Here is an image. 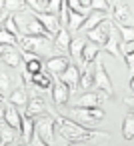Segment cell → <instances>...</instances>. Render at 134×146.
Here are the masks:
<instances>
[{"instance_id":"f546056e","label":"cell","mask_w":134,"mask_h":146,"mask_svg":"<svg viewBox=\"0 0 134 146\" xmlns=\"http://www.w3.org/2000/svg\"><path fill=\"white\" fill-rule=\"evenodd\" d=\"M2 6L8 14H14V12H22L26 8V2L24 0H2Z\"/></svg>"},{"instance_id":"7a4b0ae2","label":"cell","mask_w":134,"mask_h":146,"mask_svg":"<svg viewBox=\"0 0 134 146\" xmlns=\"http://www.w3.org/2000/svg\"><path fill=\"white\" fill-rule=\"evenodd\" d=\"M18 46H20L22 52H28V54H32L36 58H40L42 54H48L52 50L48 38H42V36H26V34H20L18 36Z\"/></svg>"},{"instance_id":"1f68e13d","label":"cell","mask_w":134,"mask_h":146,"mask_svg":"<svg viewBox=\"0 0 134 146\" xmlns=\"http://www.w3.org/2000/svg\"><path fill=\"white\" fill-rule=\"evenodd\" d=\"M10 82H12V78H10V74H8L6 70H0V92H2V96H6V94H10V90H12V86H10Z\"/></svg>"},{"instance_id":"7dc6e473","label":"cell","mask_w":134,"mask_h":146,"mask_svg":"<svg viewBox=\"0 0 134 146\" xmlns=\"http://www.w3.org/2000/svg\"><path fill=\"white\" fill-rule=\"evenodd\" d=\"M70 146H82V144H76V142H70Z\"/></svg>"},{"instance_id":"7402d4cb","label":"cell","mask_w":134,"mask_h":146,"mask_svg":"<svg viewBox=\"0 0 134 146\" xmlns=\"http://www.w3.org/2000/svg\"><path fill=\"white\" fill-rule=\"evenodd\" d=\"M98 52H100V46H96V44L88 42V44L84 46V50H82V56H80L82 64H84V66H90V64L98 58Z\"/></svg>"},{"instance_id":"ffe728a7","label":"cell","mask_w":134,"mask_h":146,"mask_svg":"<svg viewBox=\"0 0 134 146\" xmlns=\"http://www.w3.org/2000/svg\"><path fill=\"white\" fill-rule=\"evenodd\" d=\"M104 46H106V52H108V54H112L114 58H122V54L118 52V48H120V38H118V34H116V28H114V24H112V28H110L108 42H106Z\"/></svg>"},{"instance_id":"e575fe53","label":"cell","mask_w":134,"mask_h":146,"mask_svg":"<svg viewBox=\"0 0 134 146\" xmlns=\"http://www.w3.org/2000/svg\"><path fill=\"white\" fill-rule=\"evenodd\" d=\"M26 2V6H30L32 10H34V14H42V12H46V8L40 4V0H24Z\"/></svg>"},{"instance_id":"74e56055","label":"cell","mask_w":134,"mask_h":146,"mask_svg":"<svg viewBox=\"0 0 134 146\" xmlns=\"http://www.w3.org/2000/svg\"><path fill=\"white\" fill-rule=\"evenodd\" d=\"M28 146H48V144H46L40 136H36V134H34V136H32V140L28 142Z\"/></svg>"},{"instance_id":"d4e9b609","label":"cell","mask_w":134,"mask_h":146,"mask_svg":"<svg viewBox=\"0 0 134 146\" xmlns=\"http://www.w3.org/2000/svg\"><path fill=\"white\" fill-rule=\"evenodd\" d=\"M20 134H22V140L28 144L34 136V118L22 114V128H20Z\"/></svg>"},{"instance_id":"d6a6232c","label":"cell","mask_w":134,"mask_h":146,"mask_svg":"<svg viewBox=\"0 0 134 146\" xmlns=\"http://www.w3.org/2000/svg\"><path fill=\"white\" fill-rule=\"evenodd\" d=\"M2 28H4L6 32H10L12 36H16V38L20 36L18 24H16V20H14V16H12V14H8V16H6V20H4V26H2Z\"/></svg>"},{"instance_id":"44dd1931","label":"cell","mask_w":134,"mask_h":146,"mask_svg":"<svg viewBox=\"0 0 134 146\" xmlns=\"http://www.w3.org/2000/svg\"><path fill=\"white\" fill-rule=\"evenodd\" d=\"M30 82H32L38 90H50V88H52V84H54V82H52V78H50V74H48V72H44V70H42V72H38V74H32V76H30Z\"/></svg>"},{"instance_id":"836d02e7","label":"cell","mask_w":134,"mask_h":146,"mask_svg":"<svg viewBox=\"0 0 134 146\" xmlns=\"http://www.w3.org/2000/svg\"><path fill=\"white\" fill-rule=\"evenodd\" d=\"M110 2L108 0H90V10H100V12H108Z\"/></svg>"},{"instance_id":"6da1fadb","label":"cell","mask_w":134,"mask_h":146,"mask_svg":"<svg viewBox=\"0 0 134 146\" xmlns=\"http://www.w3.org/2000/svg\"><path fill=\"white\" fill-rule=\"evenodd\" d=\"M54 122L56 126L60 128V134L70 140V142H76V144H84V142H92L94 138H106L104 132H98V130H88L86 126L70 120L68 116H54Z\"/></svg>"},{"instance_id":"7bdbcfd3","label":"cell","mask_w":134,"mask_h":146,"mask_svg":"<svg viewBox=\"0 0 134 146\" xmlns=\"http://www.w3.org/2000/svg\"><path fill=\"white\" fill-rule=\"evenodd\" d=\"M80 6L82 8H90V0H80Z\"/></svg>"},{"instance_id":"ee69618b","label":"cell","mask_w":134,"mask_h":146,"mask_svg":"<svg viewBox=\"0 0 134 146\" xmlns=\"http://www.w3.org/2000/svg\"><path fill=\"white\" fill-rule=\"evenodd\" d=\"M130 90H132V92H134V76H132V78H130Z\"/></svg>"},{"instance_id":"ac0fdd59","label":"cell","mask_w":134,"mask_h":146,"mask_svg":"<svg viewBox=\"0 0 134 146\" xmlns=\"http://www.w3.org/2000/svg\"><path fill=\"white\" fill-rule=\"evenodd\" d=\"M84 22H86V14H84V12H76V10H70V12H68V22H66V26H68L70 32L80 30V28L84 26Z\"/></svg>"},{"instance_id":"4dcf8cb0","label":"cell","mask_w":134,"mask_h":146,"mask_svg":"<svg viewBox=\"0 0 134 146\" xmlns=\"http://www.w3.org/2000/svg\"><path fill=\"white\" fill-rule=\"evenodd\" d=\"M16 44H18V38L16 36H12L4 28L0 30V46H4V48H16Z\"/></svg>"},{"instance_id":"8992f818","label":"cell","mask_w":134,"mask_h":146,"mask_svg":"<svg viewBox=\"0 0 134 146\" xmlns=\"http://www.w3.org/2000/svg\"><path fill=\"white\" fill-rule=\"evenodd\" d=\"M94 84H96L98 90H102L110 98L114 96V86H112L110 76H108V72L104 68V62H96V66H94Z\"/></svg>"},{"instance_id":"ba28073f","label":"cell","mask_w":134,"mask_h":146,"mask_svg":"<svg viewBox=\"0 0 134 146\" xmlns=\"http://www.w3.org/2000/svg\"><path fill=\"white\" fill-rule=\"evenodd\" d=\"M102 102H104V96L100 94V92H90V90H86V92H82L78 98H76V108H100L102 106Z\"/></svg>"},{"instance_id":"5bb4252c","label":"cell","mask_w":134,"mask_h":146,"mask_svg":"<svg viewBox=\"0 0 134 146\" xmlns=\"http://www.w3.org/2000/svg\"><path fill=\"white\" fill-rule=\"evenodd\" d=\"M58 80L60 82H64L70 90H76V86H78V80H80V68L78 66H68L60 76H58Z\"/></svg>"},{"instance_id":"484cf974","label":"cell","mask_w":134,"mask_h":146,"mask_svg":"<svg viewBox=\"0 0 134 146\" xmlns=\"http://www.w3.org/2000/svg\"><path fill=\"white\" fill-rule=\"evenodd\" d=\"M16 140V130H12L8 124H0V146H8Z\"/></svg>"},{"instance_id":"8fae6325","label":"cell","mask_w":134,"mask_h":146,"mask_svg":"<svg viewBox=\"0 0 134 146\" xmlns=\"http://www.w3.org/2000/svg\"><path fill=\"white\" fill-rule=\"evenodd\" d=\"M24 114L30 116V118L44 116V114H46V102H44V98H42L40 94H34V96L28 100V104H26V112H24Z\"/></svg>"},{"instance_id":"30bf717a","label":"cell","mask_w":134,"mask_h":146,"mask_svg":"<svg viewBox=\"0 0 134 146\" xmlns=\"http://www.w3.org/2000/svg\"><path fill=\"white\" fill-rule=\"evenodd\" d=\"M68 66H70V60H68L66 56H62V54L50 56V58L46 60V70H48V74H54L56 78H58Z\"/></svg>"},{"instance_id":"9a60e30c","label":"cell","mask_w":134,"mask_h":146,"mask_svg":"<svg viewBox=\"0 0 134 146\" xmlns=\"http://www.w3.org/2000/svg\"><path fill=\"white\" fill-rule=\"evenodd\" d=\"M0 60H2L4 66H8V68H18L22 64V52L16 50V48H4Z\"/></svg>"},{"instance_id":"4316f807","label":"cell","mask_w":134,"mask_h":146,"mask_svg":"<svg viewBox=\"0 0 134 146\" xmlns=\"http://www.w3.org/2000/svg\"><path fill=\"white\" fill-rule=\"evenodd\" d=\"M122 136L124 140H132L134 138V112H128L122 120Z\"/></svg>"},{"instance_id":"f1b7e54d","label":"cell","mask_w":134,"mask_h":146,"mask_svg":"<svg viewBox=\"0 0 134 146\" xmlns=\"http://www.w3.org/2000/svg\"><path fill=\"white\" fill-rule=\"evenodd\" d=\"M84 46H86V42L82 40V38H74V40H70V46H68V54L74 58V60H78L80 56H82V50H84Z\"/></svg>"},{"instance_id":"ab89813d","label":"cell","mask_w":134,"mask_h":146,"mask_svg":"<svg viewBox=\"0 0 134 146\" xmlns=\"http://www.w3.org/2000/svg\"><path fill=\"white\" fill-rule=\"evenodd\" d=\"M4 112H6V106H4L2 102H0V122L4 120Z\"/></svg>"},{"instance_id":"277c9868","label":"cell","mask_w":134,"mask_h":146,"mask_svg":"<svg viewBox=\"0 0 134 146\" xmlns=\"http://www.w3.org/2000/svg\"><path fill=\"white\" fill-rule=\"evenodd\" d=\"M54 126H56L54 116H46L44 114V116L34 118V134L40 136L48 146L54 144Z\"/></svg>"},{"instance_id":"cb8c5ba5","label":"cell","mask_w":134,"mask_h":146,"mask_svg":"<svg viewBox=\"0 0 134 146\" xmlns=\"http://www.w3.org/2000/svg\"><path fill=\"white\" fill-rule=\"evenodd\" d=\"M92 84H94V66L90 64V66H86V68H84V72H80L78 86L86 92V90H90V88H92Z\"/></svg>"},{"instance_id":"f35d334b","label":"cell","mask_w":134,"mask_h":146,"mask_svg":"<svg viewBox=\"0 0 134 146\" xmlns=\"http://www.w3.org/2000/svg\"><path fill=\"white\" fill-rule=\"evenodd\" d=\"M66 4H68V8L70 10H76V12H80V0H66Z\"/></svg>"},{"instance_id":"60d3db41","label":"cell","mask_w":134,"mask_h":146,"mask_svg":"<svg viewBox=\"0 0 134 146\" xmlns=\"http://www.w3.org/2000/svg\"><path fill=\"white\" fill-rule=\"evenodd\" d=\"M6 16H8V12H2V14H0V30H2V26H4V20H6Z\"/></svg>"},{"instance_id":"c3c4849f","label":"cell","mask_w":134,"mask_h":146,"mask_svg":"<svg viewBox=\"0 0 134 146\" xmlns=\"http://www.w3.org/2000/svg\"><path fill=\"white\" fill-rule=\"evenodd\" d=\"M2 100H4V96H2V92H0V102H2Z\"/></svg>"},{"instance_id":"bcb514c9","label":"cell","mask_w":134,"mask_h":146,"mask_svg":"<svg viewBox=\"0 0 134 146\" xmlns=\"http://www.w3.org/2000/svg\"><path fill=\"white\" fill-rule=\"evenodd\" d=\"M2 52H4V46H0V58H2Z\"/></svg>"},{"instance_id":"f6af8a7d","label":"cell","mask_w":134,"mask_h":146,"mask_svg":"<svg viewBox=\"0 0 134 146\" xmlns=\"http://www.w3.org/2000/svg\"><path fill=\"white\" fill-rule=\"evenodd\" d=\"M48 2H50V0H40V4H42L44 8H46V4H48Z\"/></svg>"},{"instance_id":"9c48e42d","label":"cell","mask_w":134,"mask_h":146,"mask_svg":"<svg viewBox=\"0 0 134 146\" xmlns=\"http://www.w3.org/2000/svg\"><path fill=\"white\" fill-rule=\"evenodd\" d=\"M50 94H52V102L56 106H66L68 104V98H70V88L64 82L56 80L52 84V88H50Z\"/></svg>"},{"instance_id":"d6986e66","label":"cell","mask_w":134,"mask_h":146,"mask_svg":"<svg viewBox=\"0 0 134 146\" xmlns=\"http://www.w3.org/2000/svg\"><path fill=\"white\" fill-rule=\"evenodd\" d=\"M104 20H108L106 12H100V10H90V14H86V22H84V26H82V28L92 30V28L100 26Z\"/></svg>"},{"instance_id":"5b68a950","label":"cell","mask_w":134,"mask_h":146,"mask_svg":"<svg viewBox=\"0 0 134 146\" xmlns=\"http://www.w3.org/2000/svg\"><path fill=\"white\" fill-rule=\"evenodd\" d=\"M68 114L72 118H76L78 122H82V126L84 124H98L106 116L102 108H76V106H72L68 110Z\"/></svg>"},{"instance_id":"3957f363","label":"cell","mask_w":134,"mask_h":146,"mask_svg":"<svg viewBox=\"0 0 134 146\" xmlns=\"http://www.w3.org/2000/svg\"><path fill=\"white\" fill-rule=\"evenodd\" d=\"M16 24H18V30L20 34H26V36H42V38H48L52 40V36L44 30V26L40 24L38 16L36 14H28V16H14Z\"/></svg>"},{"instance_id":"d590c367","label":"cell","mask_w":134,"mask_h":146,"mask_svg":"<svg viewBox=\"0 0 134 146\" xmlns=\"http://www.w3.org/2000/svg\"><path fill=\"white\" fill-rule=\"evenodd\" d=\"M60 4H62V0H50V2L46 4V12H52V14H56V16H58Z\"/></svg>"},{"instance_id":"4fadbf2b","label":"cell","mask_w":134,"mask_h":146,"mask_svg":"<svg viewBox=\"0 0 134 146\" xmlns=\"http://www.w3.org/2000/svg\"><path fill=\"white\" fill-rule=\"evenodd\" d=\"M4 124H8L12 130L20 132L22 128V114L18 112V108L14 104H8L6 106V112H4Z\"/></svg>"},{"instance_id":"52a82bcc","label":"cell","mask_w":134,"mask_h":146,"mask_svg":"<svg viewBox=\"0 0 134 146\" xmlns=\"http://www.w3.org/2000/svg\"><path fill=\"white\" fill-rule=\"evenodd\" d=\"M110 28H112V22L110 20H104L100 26H96V28H92V30H88V40L92 42V44H96V46H104L106 42H108V36H110Z\"/></svg>"},{"instance_id":"e0dca14e","label":"cell","mask_w":134,"mask_h":146,"mask_svg":"<svg viewBox=\"0 0 134 146\" xmlns=\"http://www.w3.org/2000/svg\"><path fill=\"white\" fill-rule=\"evenodd\" d=\"M112 18L116 20V24H126L130 20V8L124 2H116L112 6Z\"/></svg>"},{"instance_id":"7c38bea8","label":"cell","mask_w":134,"mask_h":146,"mask_svg":"<svg viewBox=\"0 0 134 146\" xmlns=\"http://www.w3.org/2000/svg\"><path fill=\"white\" fill-rule=\"evenodd\" d=\"M36 16H38L40 24L44 26V30L54 38V36H56V32L60 30V20H58V16H56V14H52V12H42V14H36Z\"/></svg>"},{"instance_id":"603a6c76","label":"cell","mask_w":134,"mask_h":146,"mask_svg":"<svg viewBox=\"0 0 134 146\" xmlns=\"http://www.w3.org/2000/svg\"><path fill=\"white\" fill-rule=\"evenodd\" d=\"M8 100H10V104H14L16 108H24V106L28 104V94H26L24 88H14V90H10Z\"/></svg>"},{"instance_id":"2e32d148","label":"cell","mask_w":134,"mask_h":146,"mask_svg":"<svg viewBox=\"0 0 134 146\" xmlns=\"http://www.w3.org/2000/svg\"><path fill=\"white\" fill-rule=\"evenodd\" d=\"M70 40H72V38H70L68 30L60 28V30L56 32V36H54V40H52V50H56L58 54H60V52H68Z\"/></svg>"},{"instance_id":"8d00e7d4","label":"cell","mask_w":134,"mask_h":146,"mask_svg":"<svg viewBox=\"0 0 134 146\" xmlns=\"http://www.w3.org/2000/svg\"><path fill=\"white\" fill-rule=\"evenodd\" d=\"M122 58L126 60V64H128V68L134 72V50H128V52H124L122 54Z\"/></svg>"},{"instance_id":"83f0119b","label":"cell","mask_w":134,"mask_h":146,"mask_svg":"<svg viewBox=\"0 0 134 146\" xmlns=\"http://www.w3.org/2000/svg\"><path fill=\"white\" fill-rule=\"evenodd\" d=\"M118 38H120V44H130V42H134V26L118 24Z\"/></svg>"},{"instance_id":"b9f144b4","label":"cell","mask_w":134,"mask_h":146,"mask_svg":"<svg viewBox=\"0 0 134 146\" xmlns=\"http://www.w3.org/2000/svg\"><path fill=\"white\" fill-rule=\"evenodd\" d=\"M124 102H126L128 106H132V108H134V96H130V98H124Z\"/></svg>"}]
</instances>
